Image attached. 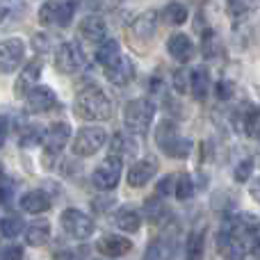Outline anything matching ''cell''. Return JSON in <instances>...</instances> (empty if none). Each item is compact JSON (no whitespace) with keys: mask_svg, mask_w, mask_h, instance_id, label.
<instances>
[{"mask_svg":"<svg viewBox=\"0 0 260 260\" xmlns=\"http://www.w3.org/2000/svg\"><path fill=\"white\" fill-rule=\"evenodd\" d=\"M73 112L78 119L82 121H108L112 119L114 105L112 99L105 94L99 87H87L85 91L76 96V103H73Z\"/></svg>","mask_w":260,"mask_h":260,"instance_id":"obj_1","label":"cell"},{"mask_svg":"<svg viewBox=\"0 0 260 260\" xmlns=\"http://www.w3.org/2000/svg\"><path fill=\"white\" fill-rule=\"evenodd\" d=\"M217 251L224 260H244L249 253V244L244 238V229L240 215L229 219L217 233Z\"/></svg>","mask_w":260,"mask_h":260,"instance_id":"obj_2","label":"cell"},{"mask_svg":"<svg viewBox=\"0 0 260 260\" xmlns=\"http://www.w3.org/2000/svg\"><path fill=\"white\" fill-rule=\"evenodd\" d=\"M155 117V103L148 99H135L126 105V112H123V121L126 128L133 130L137 135H144L153 123Z\"/></svg>","mask_w":260,"mask_h":260,"instance_id":"obj_3","label":"cell"},{"mask_svg":"<svg viewBox=\"0 0 260 260\" xmlns=\"http://www.w3.org/2000/svg\"><path fill=\"white\" fill-rule=\"evenodd\" d=\"M155 142L162 148V153H167L169 157H187L192 151V142L185 137H180L178 130L171 121H162L157 126Z\"/></svg>","mask_w":260,"mask_h":260,"instance_id":"obj_4","label":"cell"},{"mask_svg":"<svg viewBox=\"0 0 260 260\" xmlns=\"http://www.w3.org/2000/svg\"><path fill=\"white\" fill-rule=\"evenodd\" d=\"M76 14V0H46L39 7V23L46 27H67Z\"/></svg>","mask_w":260,"mask_h":260,"instance_id":"obj_5","label":"cell"},{"mask_svg":"<svg viewBox=\"0 0 260 260\" xmlns=\"http://www.w3.org/2000/svg\"><path fill=\"white\" fill-rule=\"evenodd\" d=\"M85 64H87V55L80 44H76V41H62L59 44L57 53H55V69L59 73L71 76V73L82 71Z\"/></svg>","mask_w":260,"mask_h":260,"instance_id":"obj_6","label":"cell"},{"mask_svg":"<svg viewBox=\"0 0 260 260\" xmlns=\"http://www.w3.org/2000/svg\"><path fill=\"white\" fill-rule=\"evenodd\" d=\"M108 142V133L99 126H85L76 133L73 137V153L80 157H89L99 153Z\"/></svg>","mask_w":260,"mask_h":260,"instance_id":"obj_7","label":"cell"},{"mask_svg":"<svg viewBox=\"0 0 260 260\" xmlns=\"http://www.w3.org/2000/svg\"><path fill=\"white\" fill-rule=\"evenodd\" d=\"M121 171H123V160L117 155H110L94 169L91 183H94V187L101 189V192H110V189H114L119 185Z\"/></svg>","mask_w":260,"mask_h":260,"instance_id":"obj_8","label":"cell"},{"mask_svg":"<svg viewBox=\"0 0 260 260\" xmlns=\"http://www.w3.org/2000/svg\"><path fill=\"white\" fill-rule=\"evenodd\" d=\"M59 221H62L64 233L71 235L73 240H87L94 233V219L78 208H67L59 217Z\"/></svg>","mask_w":260,"mask_h":260,"instance_id":"obj_9","label":"cell"},{"mask_svg":"<svg viewBox=\"0 0 260 260\" xmlns=\"http://www.w3.org/2000/svg\"><path fill=\"white\" fill-rule=\"evenodd\" d=\"M69 137H71V126H69V123H64V121L53 123V126L46 130L44 137H41V142H44L46 162L53 160V157H57L59 153L64 151V146H67Z\"/></svg>","mask_w":260,"mask_h":260,"instance_id":"obj_10","label":"cell"},{"mask_svg":"<svg viewBox=\"0 0 260 260\" xmlns=\"http://www.w3.org/2000/svg\"><path fill=\"white\" fill-rule=\"evenodd\" d=\"M23 57H25V44L18 37L0 41V71L12 73L14 69L21 67Z\"/></svg>","mask_w":260,"mask_h":260,"instance_id":"obj_11","label":"cell"},{"mask_svg":"<svg viewBox=\"0 0 260 260\" xmlns=\"http://www.w3.org/2000/svg\"><path fill=\"white\" fill-rule=\"evenodd\" d=\"M23 101H25L27 114H44L57 105V94L50 87H35Z\"/></svg>","mask_w":260,"mask_h":260,"instance_id":"obj_12","label":"cell"},{"mask_svg":"<svg viewBox=\"0 0 260 260\" xmlns=\"http://www.w3.org/2000/svg\"><path fill=\"white\" fill-rule=\"evenodd\" d=\"M41 69H44V64H41L39 59H32L30 64L23 67V71L18 73V78H16V85H14L16 99H25V96L35 89L37 80H39V76H41Z\"/></svg>","mask_w":260,"mask_h":260,"instance_id":"obj_13","label":"cell"},{"mask_svg":"<svg viewBox=\"0 0 260 260\" xmlns=\"http://www.w3.org/2000/svg\"><path fill=\"white\" fill-rule=\"evenodd\" d=\"M155 174H157V160L155 157H151V155L142 157V160H137L133 167H130L128 185L130 187H144Z\"/></svg>","mask_w":260,"mask_h":260,"instance_id":"obj_14","label":"cell"},{"mask_svg":"<svg viewBox=\"0 0 260 260\" xmlns=\"http://www.w3.org/2000/svg\"><path fill=\"white\" fill-rule=\"evenodd\" d=\"M78 32H80V37L87 41V44H103L105 39H108V25H105V21L101 16H85L80 21V27H78Z\"/></svg>","mask_w":260,"mask_h":260,"instance_id":"obj_15","label":"cell"},{"mask_svg":"<svg viewBox=\"0 0 260 260\" xmlns=\"http://www.w3.org/2000/svg\"><path fill=\"white\" fill-rule=\"evenodd\" d=\"M167 53H169L176 62L185 64L194 57V44L187 35H183V32H174V35L167 39Z\"/></svg>","mask_w":260,"mask_h":260,"instance_id":"obj_16","label":"cell"},{"mask_svg":"<svg viewBox=\"0 0 260 260\" xmlns=\"http://www.w3.org/2000/svg\"><path fill=\"white\" fill-rule=\"evenodd\" d=\"M157 23H160V12L157 9H148V12L139 14L133 23V32L139 41H151L157 32Z\"/></svg>","mask_w":260,"mask_h":260,"instance_id":"obj_17","label":"cell"},{"mask_svg":"<svg viewBox=\"0 0 260 260\" xmlns=\"http://www.w3.org/2000/svg\"><path fill=\"white\" fill-rule=\"evenodd\" d=\"M96 249L105 258H119V256H126L128 251H133V242L128 238H121V235H103L96 242Z\"/></svg>","mask_w":260,"mask_h":260,"instance_id":"obj_18","label":"cell"},{"mask_svg":"<svg viewBox=\"0 0 260 260\" xmlns=\"http://www.w3.org/2000/svg\"><path fill=\"white\" fill-rule=\"evenodd\" d=\"M121 59H123L121 46H119L114 39H105L103 44L99 46V50H96V62H99V67L103 69V73L110 71V69H114Z\"/></svg>","mask_w":260,"mask_h":260,"instance_id":"obj_19","label":"cell"},{"mask_svg":"<svg viewBox=\"0 0 260 260\" xmlns=\"http://www.w3.org/2000/svg\"><path fill=\"white\" fill-rule=\"evenodd\" d=\"M110 151H112V155L117 157H130L135 155V153L139 151V142H137V133H117L112 137V142H110Z\"/></svg>","mask_w":260,"mask_h":260,"instance_id":"obj_20","label":"cell"},{"mask_svg":"<svg viewBox=\"0 0 260 260\" xmlns=\"http://www.w3.org/2000/svg\"><path fill=\"white\" fill-rule=\"evenodd\" d=\"M23 212H30V215H41L50 208V199L44 189H32V192H25L18 201Z\"/></svg>","mask_w":260,"mask_h":260,"instance_id":"obj_21","label":"cell"},{"mask_svg":"<svg viewBox=\"0 0 260 260\" xmlns=\"http://www.w3.org/2000/svg\"><path fill=\"white\" fill-rule=\"evenodd\" d=\"M210 87H212L210 73H208L206 67H199L189 73V91H192V96L197 101H206L208 94H210Z\"/></svg>","mask_w":260,"mask_h":260,"instance_id":"obj_22","label":"cell"},{"mask_svg":"<svg viewBox=\"0 0 260 260\" xmlns=\"http://www.w3.org/2000/svg\"><path fill=\"white\" fill-rule=\"evenodd\" d=\"M112 221L123 233H135V231H139V226H142V215H139V210H135V208L123 206L114 212Z\"/></svg>","mask_w":260,"mask_h":260,"instance_id":"obj_23","label":"cell"},{"mask_svg":"<svg viewBox=\"0 0 260 260\" xmlns=\"http://www.w3.org/2000/svg\"><path fill=\"white\" fill-rule=\"evenodd\" d=\"M240 221H242L249 251H251L256 258H260V221L256 219V217H251V215H240Z\"/></svg>","mask_w":260,"mask_h":260,"instance_id":"obj_24","label":"cell"},{"mask_svg":"<svg viewBox=\"0 0 260 260\" xmlns=\"http://www.w3.org/2000/svg\"><path fill=\"white\" fill-rule=\"evenodd\" d=\"M25 14V0H0V27L16 23Z\"/></svg>","mask_w":260,"mask_h":260,"instance_id":"obj_25","label":"cell"},{"mask_svg":"<svg viewBox=\"0 0 260 260\" xmlns=\"http://www.w3.org/2000/svg\"><path fill=\"white\" fill-rule=\"evenodd\" d=\"M50 240V224L48 221H32L25 226V242L30 247H44Z\"/></svg>","mask_w":260,"mask_h":260,"instance_id":"obj_26","label":"cell"},{"mask_svg":"<svg viewBox=\"0 0 260 260\" xmlns=\"http://www.w3.org/2000/svg\"><path fill=\"white\" fill-rule=\"evenodd\" d=\"M160 21H165L167 25H183L187 21V7L183 3L171 0L160 9Z\"/></svg>","mask_w":260,"mask_h":260,"instance_id":"obj_27","label":"cell"},{"mask_svg":"<svg viewBox=\"0 0 260 260\" xmlns=\"http://www.w3.org/2000/svg\"><path fill=\"white\" fill-rule=\"evenodd\" d=\"M105 78H108L110 82H114V85H128V82L135 78V67H133V62H130L128 57H123L114 69L105 71Z\"/></svg>","mask_w":260,"mask_h":260,"instance_id":"obj_28","label":"cell"},{"mask_svg":"<svg viewBox=\"0 0 260 260\" xmlns=\"http://www.w3.org/2000/svg\"><path fill=\"white\" fill-rule=\"evenodd\" d=\"M260 7V0H226V12L233 18H244Z\"/></svg>","mask_w":260,"mask_h":260,"instance_id":"obj_29","label":"cell"},{"mask_svg":"<svg viewBox=\"0 0 260 260\" xmlns=\"http://www.w3.org/2000/svg\"><path fill=\"white\" fill-rule=\"evenodd\" d=\"M167 206L162 203V197H153L144 203V217H146L151 224H160L162 219L167 217Z\"/></svg>","mask_w":260,"mask_h":260,"instance_id":"obj_30","label":"cell"},{"mask_svg":"<svg viewBox=\"0 0 260 260\" xmlns=\"http://www.w3.org/2000/svg\"><path fill=\"white\" fill-rule=\"evenodd\" d=\"M203 231H192L185 244V260H203Z\"/></svg>","mask_w":260,"mask_h":260,"instance_id":"obj_31","label":"cell"},{"mask_svg":"<svg viewBox=\"0 0 260 260\" xmlns=\"http://www.w3.org/2000/svg\"><path fill=\"white\" fill-rule=\"evenodd\" d=\"M0 233L5 235V238H18L21 233H25V226H23V219L18 215H9L5 217L3 221H0Z\"/></svg>","mask_w":260,"mask_h":260,"instance_id":"obj_32","label":"cell"},{"mask_svg":"<svg viewBox=\"0 0 260 260\" xmlns=\"http://www.w3.org/2000/svg\"><path fill=\"white\" fill-rule=\"evenodd\" d=\"M194 194V183L192 178H189L187 174H176V199H180V201H185V199H189Z\"/></svg>","mask_w":260,"mask_h":260,"instance_id":"obj_33","label":"cell"},{"mask_svg":"<svg viewBox=\"0 0 260 260\" xmlns=\"http://www.w3.org/2000/svg\"><path fill=\"white\" fill-rule=\"evenodd\" d=\"M256 121H258V108H253V105H244L242 114H240V123H242V130L251 135L253 128H256Z\"/></svg>","mask_w":260,"mask_h":260,"instance_id":"obj_34","label":"cell"},{"mask_svg":"<svg viewBox=\"0 0 260 260\" xmlns=\"http://www.w3.org/2000/svg\"><path fill=\"white\" fill-rule=\"evenodd\" d=\"M219 53H221V44H219V39H217V35L206 32V37H203V55L210 59V57H217Z\"/></svg>","mask_w":260,"mask_h":260,"instance_id":"obj_35","label":"cell"},{"mask_svg":"<svg viewBox=\"0 0 260 260\" xmlns=\"http://www.w3.org/2000/svg\"><path fill=\"white\" fill-rule=\"evenodd\" d=\"M157 197H174L176 194V174H169L157 183V189H155Z\"/></svg>","mask_w":260,"mask_h":260,"instance_id":"obj_36","label":"cell"},{"mask_svg":"<svg viewBox=\"0 0 260 260\" xmlns=\"http://www.w3.org/2000/svg\"><path fill=\"white\" fill-rule=\"evenodd\" d=\"M251 171H253V160H251V157H247V160H242L238 167H235L233 176H235V180H238V183H247V180L251 178Z\"/></svg>","mask_w":260,"mask_h":260,"instance_id":"obj_37","label":"cell"},{"mask_svg":"<svg viewBox=\"0 0 260 260\" xmlns=\"http://www.w3.org/2000/svg\"><path fill=\"white\" fill-rule=\"evenodd\" d=\"M89 258V249L87 247H76V249H67L64 253H59L57 260H87Z\"/></svg>","mask_w":260,"mask_h":260,"instance_id":"obj_38","label":"cell"},{"mask_svg":"<svg viewBox=\"0 0 260 260\" xmlns=\"http://www.w3.org/2000/svg\"><path fill=\"white\" fill-rule=\"evenodd\" d=\"M215 91H217V96H219L221 101H229L231 96H233L235 87H233V82L231 80H219L217 82V87H215Z\"/></svg>","mask_w":260,"mask_h":260,"instance_id":"obj_39","label":"cell"},{"mask_svg":"<svg viewBox=\"0 0 260 260\" xmlns=\"http://www.w3.org/2000/svg\"><path fill=\"white\" fill-rule=\"evenodd\" d=\"M37 142H39V130H37L35 126L25 128L21 133V144H23V146H32V144H37Z\"/></svg>","mask_w":260,"mask_h":260,"instance_id":"obj_40","label":"cell"},{"mask_svg":"<svg viewBox=\"0 0 260 260\" xmlns=\"http://www.w3.org/2000/svg\"><path fill=\"white\" fill-rule=\"evenodd\" d=\"M91 5V9H117L121 7L123 0H87Z\"/></svg>","mask_w":260,"mask_h":260,"instance_id":"obj_41","label":"cell"},{"mask_svg":"<svg viewBox=\"0 0 260 260\" xmlns=\"http://www.w3.org/2000/svg\"><path fill=\"white\" fill-rule=\"evenodd\" d=\"M50 37L48 35H37L35 37V50H39V53H48L50 48H53V44H50Z\"/></svg>","mask_w":260,"mask_h":260,"instance_id":"obj_42","label":"cell"},{"mask_svg":"<svg viewBox=\"0 0 260 260\" xmlns=\"http://www.w3.org/2000/svg\"><path fill=\"white\" fill-rule=\"evenodd\" d=\"M3 260H23V249L21 247H7L3 253Z\"/></svg>","mask_w":260,"mask_h":260,"instance_id":"obj_43","label":"cell"},{"mask_svg":"<svg viewBox=\"0 0 260 260\" xmlns=\"http://www.w3.org/2000/svg\"><path fill=\"white\" fill-rule=\"evenodd\" d=\"M162 256V247L157 242H153L151 247H148V251H146V256H144V260H160Z\"/></svg>","mask_w":260,"mask_h":260,"instance_id":"obj_44","label":"cell"},{"mask_svg":"<svg viewBox=\"0 0 260 260\" xmlns=\"http://www.w3.org/2000/svg\"><path fill=\"white\" fill-rule=\"evenodd\" d=\"M185 78H187V76H185L183 71H178V73L174 76V85H176V89H178V91H185V89L189 87V82L185 80Z\"/></svg>","mask_w":260,"mask_h":260,"instance_id":"obj_45","label":"cell"},{"mask_svg":"<svg viewBox=\"0 0 260 260\" xmlns=\"http://www.w3.org/2000/svg\"><path fill=\"white\" fill-rule=\"evenodd\" d=\"M251 197L260 203V178H256V180L251 183Z\"/></svg>","mask_w":260,"mask_h":260,"instance_id":"obj_46","label":"cell"},{"mask_svg":"<svg viewBox=\"0 0 260 260\" xmlns=\"http://www.w3.org/2000/svg\"><path fill=\"white\" fill-rule=\"evenodd\" d=\"M3 139H5V130H3V123H0V144H3Z\"/></svg>","mask_w":260,"mask_h":260,"instance_id":"obj_47","label":"cell"},{"mask_svg":"<svg viewBox=\"0 0 260 260\" xmlns=\"http://www.w3.org/2000/svg\"><path fill=\"white\" fill-rule=\"evenodd\" d=\"M258 139H260V128H258Z\"/></svg>","mask_w":260,"mask_h":260,"instance_id":"obj_48","label":"cell"}]
</instances>
